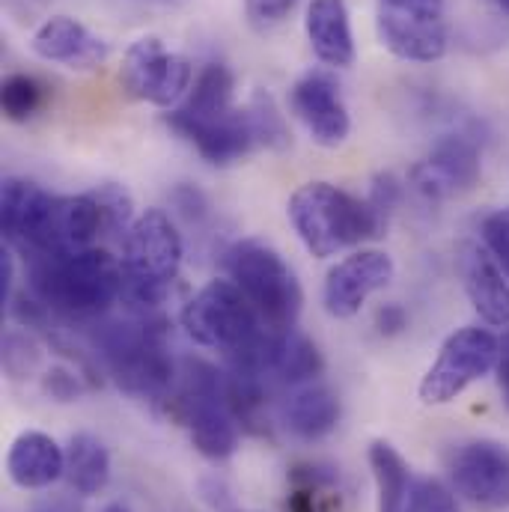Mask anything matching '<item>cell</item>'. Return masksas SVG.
<instances>
[{"mask_svg":"<svg viewBox=\"0 0 509 512\" xmlns=\"http://www.w3.org/2000/svg\"><path fill=\"white\" fill-rule=\"evenodd\" d=\"M36 301L69 319H96L123 298V262L102 248L39 256L30 271Z\"/></svg>","mask_w":509,"mask_h":512,"instance_id":"1","label":"cell"},{"mask_svg":"<svg viewBox=\"0 0 509 512\" xmlns=\"http://www.w3.org/2000/svg\"><path fill=\"white\" fill-rule=\"evenodd\" d=\"M286 215L301 245L319 259L337 256L346 248H355L373 236H382L373 206L331 182H307L301 185L289 203Z\"/></svg>","mask_w":509,"mask_h":512,"instance_id":"2","label":"cell"},{"mask_svg":"<svg viewBox=\"0 0 509 512\" xmlns=\"http://www.w3.org/2000/svg\"><path fill=\"white\" fill-rule=\"evenodd\" d=\"M96 349L111 379L126 393L149 402H170L179 379V364L167 349V334L161 322H108L96 334Z\"/></svg>","mask_w":509,"mask_h":512,"instance_id":"3","label":"cell"},{"mask_svg":"<svg viewBox=\"0 0 509 512\" xmlns=\"http://www.w3.org/2000/svg\"><path fill=\"white\" fill-rule=\"evenodd\" d=\"M182 236L167 212L146 209L131 221L123 239V298L134 307H158L182 268Z\"/></svg>","mask_w":509,"mask_h":512,"instance_id":"4","label":"cell"},{"mask_svg":"<svg viewBox=\"0 0 509 512\" xmlns=\"http://www.w3.org/2000/svg\"><path fill=\"white\" fill-rule=\"evenodd\" d=\"M230 280L254 304L256 316L268 334H289L298 325L304 307V289L289 262L271 245L245 239L227 251Z\"/></svg>","mask_w":509,"mask_h":512,"instance_id":"5","label":"cell"},{"mask_svg":"<svg viewBox=\"0 0 509 512\" xmlns=\"http://www.w3.org/2000/svg\"><path fill=\"white\" fill-rule=\"evenodd\" d=\"M185 334L203 346L236 355L268 334L256 316L254 304L233 280H209L185 307H182Z\"/></svg>","mask_w":509,"mask_h":512,"instance_id":"6","label":"cell"},{"mask_svg":"<svg viewBox=\"0 0 509 512\" xmlns=\"http://www.w3.org/2000/svg\"><path fill=\"white\" fill-rule=\"evenodd\" d=\"M498 355H501V340L489 328H477V325L459 328L444 340L438 358L420 379L417 387L420 402L423 405L453 402L459 393H465L471 384L486 379L498 367Z\"/></svg>","mask_w":509,"mask_h":512,"instance_id":"7","label":"cell"},{"mask_svg":"<svg viewBox=\"0 0 509 512\" xmlns=\"http://www.w3.org/2000/svg\"><path fill=\"white\" fill-rule=\"evenodd\" d=\"M120 84L137 102H149L155 108H173L191 90L194 69L182 54L164 48L158 36H143L123 57Z\"/></svg>","mask_w":509,"mask_h":512,"instance_id":"8","label":"cell"},{"mask_svg":"<svg viewBox=\"0 0 509 512\" xmlns=\"http://www.w3.org/2000/svg\"><path fill=\"white\" fill-rule=\"evenodd\" d=\"M453 489L480 510H509V447L492 438L459 441L447 456Z\"/></svg>","mask_w":509,"mask_h":512,"instance_id":"9","label":"cell"},{"mask_svg":"<svg viewBox=\"0 0 509 512\" xmlns=\"http://www.w3.org/2000/svg\"><path fill=\"white\" fill-rule=\"evenodd\" d=\"M483 176L480 146L468 134H444L432 143L429 155L408 170V185L438 203L471 191Z\"/></svg>","mask_w":509,"mask_h":512,"instance_id":"10","label":"cell"},{"mask_svg":"<svg viewBox=\"0 0 509 512\" xmlns=\"http://www.w3.org/2000/svg\"><path fill=\"white\" fill-rule=\"evenodd\" d=\"M164 123L179 137H185L209 164L227 167L242 161L256 149H262L251 108H233L221 117H188L182 111H170Z\"/></svg>","mask_w":509,"mask_h":512,"instance_id":"11","label":"cell"},{"mask_svg":"<svg viewBox=\"0 0 509 512\" xmlns=\"http://www.w3.org/2000/svg\"><path fill=\"white\" fill-rule=\"evenodd\" d=\"M390 280L393 259L376 248H361L331 265L322 286V304L334 319H352Z\"/></svg>","mask_w":509,"mask_h":512,"instance_id":"12","label":"cell"},{"mask_svg":"<svg viewBox=\"0 0 509 512\" xmlns=\"http://www.w3.org/2000/svg\"><path fill=\"white\" fill-rule=\"evenodd\" d=\"M289 108L298 123L307 128L313 143L337 149L352 131V117L343 102L340 84L328 72H307L289 90Z\"/></svg>","mask_w":509,"mask_h":512,"instance_id":"13","label":"cell"},{"mask_svg":"<svg viewBox=\"0 0 509 512\" xmlns=\"http://www.w3.org/2000/svg\"><path fill=\"white\" fill-rule=\"evenodd\" d=\"M30 48L36 57L48 63H60L75 72H90L102 66L111 54L102 36H96L87 24L69 15H54L45 24H39L30 39Z\"/></svg>","mask_w":509,"mask_h":512,"instance_id":"14","label":"cell"},{"mask_svg":"<svg viewBox=\"0 0 509 512\" xmlns=\"http://www.w3.org/2000/svg\"><path fill=\"white\" fill-rule=\"evenodd\" d=\"M459 274L477 316L492 328L509 325V271L486 245H465L459 254Z\"/></svg>","mask_w":509,"mask_h":512,"instance_id":"15","label":"cell"},{"mask_svg":"<svg viewBox=\"0 0 509 512\" xmlns=\"http://www.w3.org/2000/svg\"><path fill=\"white\" fill-rule=\"evenodd\" d=\"M382 45L399 60L411 63H435L447 54V21L444 15H376Z\"/></svg>","mask_w":509,"mask_h":512,"instance_id":"16","label":"cell"},{"mask_svg":"<svg viewBox=\"0 0 509 512\" xmlns=\"http://www.w3.org/2000/svg\"><path fill=\"white\" fill-rule=\"evenodd\" d=\"M6 477L24 492H39L66 477V450L45 432L27 429L6 450Z\"/></svg>","mask_w":509,"mask_h":512,"instance_id":"17","label":"cell"},{"mask_svg":"<svg viewBox=\"0 0 509 512\" xmlns=\"http://www.w3.org/2000/svg\"><path fill=\"white\" fill-rule=\"evenodd\" d=\"M304 30L319 63L334 69L355 63V36L346 0H310Z\"/></svg>","mask_w":509,"mask_h":512,"instance_id":"18","label":"cell"},{"mask_svg":"<svg viewBox=\"0 0 509 512\" xmlns=\"http://www.w3.org/2000/svg\"><path fill=\"white\" fill-rule=\"evenodd\" d=\"M340 423V396L322 382L298 384L283 402V426L298 441H322Z\"/></svg>","mask_w":509,"mask_h":512,"instance_id":"19","label":"cell"},{"mask_svg":"<svg viewBox=\"0 0 509 512\" xmlns=\"http://www.w3.org/2000/svg\"><path fill=\"white\" fill-rule=\"evenodd\" d=\"M54 194L39 188L36 182L27 179H3L0 191V221H3V236L9 242H18L24 248H33L36 233L45 221L48 203Z\"/></svg>","mask_w":509,"mask_h":512,"instance_id":"20","label":"cell"},{"mask_svg":"<svg viewBox=\"0 0 509 512\" xmlns=\"http://www.w3.org/2000/svg\"><path fill=\"white\" fill-rule=\"evenodd\" d=\"M66 480L81 498L99 495L111 480V453L93 432H75L66 447Z\"/></svg>","mask_w":509,"mask_h":512,"instance_id":"21","label":"cell"},{"mask_svg":"<svg viewBox=\"0 0 509 512\" xmlns=\"http://www.w3.org/2000/svg\"><path fill=\"white\" fill-rule=\"evenodd\" d=\"M322 355L319 349L298 331L274 334L268 346V379L280 384H307L316 382L322 373Z\"/></svg>","mask_w":509,"mask_h":512,"instance_id":"22","label":"cell"},{"mask_svg":"<svg viewBox=\"0 0 509 512\" xmlns=\"http://www.w3.org/2000/svg\"><path fill=\"white\" fill-rule=\"evenodd\" d=\"M370 468L376 480L379 512H405L414 483H411V468L402 459V453L390 441L379 438L370 444Z\"/></svg>","mask_w":509,"mask_h":512,"instance_id":"23","label":"cell"},{"mask_svg":"<svg viewBox=\"0 0 509 512\" xmlns=\"http://www.w3.org/2000/svg\"><path fill=\"white\" fill-rule=\"evenodd\" d=\"M233 90H236V78L224 63H206L200 69V75L194 78L185 102L176 108L188 117H221L227 111H233Z\"/></svg>","mask_w":509,"mask_h":512,"instance_id":"24","label":"cell"},{"mask_svg":"<svg viewBox=\"0 0 509 512\" xmlns=\"http://www.w3.org/2000/svg\"><path fill=\"white\" fill-rule=\"evenodd\" d=\"M48 102V87L27 75V72H15V75H6L3 78V87H0V108H3V117L9 123H27L33 120Z\"/></svg>","mask_w":509,"mask_h":512,"instance_id":"25","label":"cell"},{"mask_svg":"<svg viewBox=\"0 0 509 512\" xmlns=\"http://www.w3.org/2000/svg\"><path fill=\"white\" fill-rule=\"evenodd\" d=\"M248 108H251V114H254L256 134H259L262 149H274V152H280V149H286V146L292 143L289 126H286V120H283V114H280L277 102L271 99V93L256 90L254 96H251V102H248Z\"/></svg>","mask_w":509,"mask_h":512,"instance_id":"26","label":"cell"},{"mask_svg":"<svg viewBox=\"0 0 509 512\" xmlns=\"http://www.w3.org/2000/svg\"><path fill=\"white\" fill-rule=\"evenodd\" d=\"M405 512H462L456 504V495L441 483V480H417L411 495H408V507Z\"/></svg>","mask_w":509,"mask_h":512,"instance_id":"27","label":"cell"},{"mask_svg":"<svg viewBox=\"0 0 509 512\" xmlns=\"http://www.w3.org/2000/svg\"><path fill=\"white\" fill-rule=\"evenodd\" d=\"M39 364V346L24 334H9L3 343V367L12 379L33 373Z\"/></svg>","mask_w":509,"mask_h":512,"instance_id":"28","label":"cell"},{"mask_svg":"<svg viewBox=\"0 0 509 512\" xmlns=\"http://www.w3.org/2000/svg\"><path fill=\"white\" fill-rule=\"evenodd\" d=\"M480 236H483V245L498 256V262L509 271V206L486 215Z\"/></svg>","mask_w":509,"mask_h":512,"instance_id":"29","label":"cell"},{"mask_svg":"<svg viewBox=\"0 0 509 512\" xmlns=\"http://www.w3.org/2000/svg\"><path fill=\"white\" fill-rule=\"evenodd\" d=\"M295 6H298V0H245V15H248V21L254 24L256 30H271Z\"/></svg>","mask_w":509,"mask_h":512,"instance_id":"30","label":"cell"},{"mask_svg":"<svg viewBox=\"0 0 509 512\" xmlns=\"http://www.w3.org/2000/svg\"><path fill=\"white\" fill-rule=\"evenodd\" d=\"M42 390L54 399V402H75L84 393V384L78 379V373H72L69 367H51L42 376Z\"/></svg>","mask_w":509,"mask_h":512,"instance_id":"31","label":"cell"},{"mask_svg":"<svg viewBox=\"0 0 509 512\" xmlns=\"http://www.w3.org/2000/svg\"><path fill=\"white\" fill-rule=\"evenodd\" d=\"M399 197H402V185H399V179H396L393 173H384V176L376 179V185H373L367 203L373 206V212H376V218H379V224H382L384 230H387V218H390V212L396 209Z\"/></svg>","mask_w":509,"mask_h":512,"instance_id":"32","label":"cell"},{"mask_svg":"<svg viewBox=\"0 0 509 512\" xmlns=\"http://www.w3.org/2000/svg\"><path fill=\"white\" fill-rule=\"evenodd\" d=\"M382 12L396 15H444V0H379Z\"/></svg>","mask_w":509,"mask_h":512,"instance_id":"33","label":"cell"},{"mask_svg":"<svg viewBox=\"0 0 509 512\" xmlns=\"http://www.w3.org/2000/svg\"><path fill=\"white\" fill-rule=\"evenodd\" d=\"M376 328H379V334H384V337L402 334V331L408 328V313H405V307L396 304V301L379 307V313H376Z\"/></svg>","mask_w":509,"mask_h":512,"instance_id":"34","label":"cell"},{"mask_svg":"<svg viewBox=\"0 0 509 512\" xmlns=\"http://www.w3.org/2000/svg\"><path fill=\"white\" fill-rule=\"evenodd\" d=\"M495 373H498V390H501V399H504V405L509 408V331H507V337L501 340V355H498V367H495Z\"/></svg>","mask_w":509,"mask_h":512,"instance_id":"35","label":"cell"},{"mask_svg":"<svg viewBox=\"0 0 509 512\" xmlns=\"http://www.w3.org/2000/svg\"><path fill=\"white\" fill-rule=\"evenodd\" d=\"M102 512H131V510H128L126 504H108Z\"/></svg>","mask_w":509,"mask_h":512,"instance_id":"36","label":"cell"},{"mask_svg":"<svg viewBox=\"0 0 509 512\" xmlns=\"http://www.w3.org/2000/svg\"><path fill=\"white\" fill-rule=\"evenodd\" d=\"M495 3H498V6H501V9L509 15V0H495Z\"/></svg>","mask_w":509,"mask_h":512,"instance_id":"37","label":"cell"},{"mask_svg":"<svg viewBox=\"0 0 509 512\" xmlns=\"http://www.w3.org/2000/svg\"><path fill=\"white\" fill-rule=\"evenodd\" d=\"M36 512H60L57 507H42V510H36Z\"/></svg>","mask_w":509,"mask_h":512,"instance_id":"38","label":"cell"},{"mask_svg":"<svg viewBox=\"0 0 509 512\" xmlns=\"http://www.w3.org/2000/svg\"><path fill=\"white\" fill-rule=\"evenodd\" d=\"M233 512H245V510H233Z\"/></svg>","mask_w":509,"mask_h":512,"instance_id":"39","label":"cell"}]
</instances>
